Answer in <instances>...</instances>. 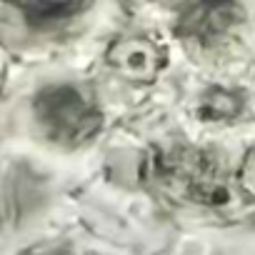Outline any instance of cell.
<instances>
[{
  "mask_svg": "<svg viewBox=\"0 0 255 255\" xmlns=\"http://www.w3.org/2000/svg\"><path fill=\"white\" fill-rule=\"evenodd\" d=\"M33 113L43 135L63 148H83L103 130L98 103L70 83L43 88L33 100Z\"/></svg>",
  "mask_w": 255,
  "mask_h": 255,
  "instance_id": "2",
  "label": "cell"
},
{
  "mask_svg": "<svg viewBox=\"0 0 255 255\" xmlns=\"http://www.w3.org/2000/svg\"><path fill=\"white\" fill-rule=\"evenodd\" d=\"M143 3V0H120V5L125 8V10H133L135 5H140Z\"/></svg>",
  "mask_w": 255,
  "mask_h": 255,
  "instance_id": "8",
  "label": "cell"
},
{
  "mask_svg": "<svg viewBox=\"0 0 255 255\" xmlns=\"http://www.w3.org/2000/svg\"><path fill=\"white\" fill-rule=\"evenodd\" d=\"M23 255H68V253L63 248H33V250H28Z\"/></svg>",
  "mask_w": 255,
  "mask_h": 255,
  "instance_id": "7",
  "label": "cell"
},
{
  "mask_svg": "<svg viewBox=\"0 0 255 255\" xmlns=\"http://www.w3.org/2000/svg\"><path fill=\"white\" fill-rule=\"evenodd\" d=\"M245 113V95L225 85H210L198 100V118L203 123L230 125Z\"/></svg>",
  "mask_w": 255,
  "mask_h": 255,
  "instance_id": "6",
  "label": "cell"
},
{
  "mask_svg": "<svg viewBox=\"0 0 255 255\" xmlns=\"http://www.w3.org/2000/svg\"><path fill=\"white\" fill-rule=\"evenodd\" d=\"M245 23L240 0H188L178 10L173 33L193 48L215 50L225 45Z\"/></svg>",
  "mask_w": 255,
  "mask_h": 255,
  "instance_id": "3",
  "label": "cell"
},
{
  "mask_svg": "<svg viewBox=\"0 0 255 255\" xmlns=\"http://www.w3.org/2000/svg\"><path fill=\"white\" fill-rule=\"evenodd\" d=\"M140 180L170 205L210 213H228L240 198H255L245 175L223 153L183 140L150 145L140 163Z\"/></svg>",
  "mask_w": 255,
  "mask_h": 255,
  "instance_id": "1",
  "label": "cell"
},
{
  "mask_svg": "<svg viewBox=\"0 0 255 255\" xmlns=\"http://www.w3.org/2000/svg\"><path fill=\"white\" fill-rule=\"evenodd\" d=\"M8 3H13L23 13L28 25L38 30H48L83 15L90 5V0H8Z\"/></svg>",
  "mask_w": 255,
  "mask_h": 255,
  "instance_id": "5",
  "label": "cell"
},
{
  "mask_svg": "<svg viewBox=\"0 0 255 255\" xmlns=\"http://www.w3.org/2000/svg\"><path fill=\"white\" fill-rule=\"evenodd\" d=\"M110 70L130 85H153L168 65V50L148 33H123L105 53Z\"/></svg>",
  "mask_w": 255,
  "mask_h": 255,
  "instance_id": "4",
  "label": "cell"
}]
</instances>
